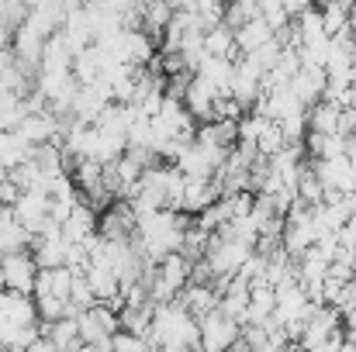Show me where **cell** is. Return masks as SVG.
<instances>
[{
    "label": "cell",
    "instance_id": "obj_1",
    "mask_svg": "<svg viewBox=\"0 0 356 352\" xmlns=\"http://www.w3.org/2000/svg\"><path fill=\"white\" fill-rule=\"evenodd\" d=\"M187 228H191V218H187V215L152 211V215H142V218L135 221V245H138V252H142L149 262H159V259L180 252Z\"/></svg>",
    "mask_w": 356,
    "mask_h": 352
},
{
    "label": "cell",
    "instance_id": "obj_2",
    "mask_svg": "<svg viewBox=\"0 0 356 352\" xmlns=\"http://www.w3.org/2000/svg\"><path fill=\"white\" fill-rule=\"evenodd\" d=\"M145 342L156 349H194L197 352V321L173 301L152 308V321L145 332Z\"/></svg>",
    "mask_w": 356,
    "mask_h": 352
},
{
    "label": "cell",
    "instance_id": "obj_3",
    "mask_svg": "<svg viewBox=\"0 0 356 352\" xmlns=\"http://www.w3.org/2000/svg\"><path fill=\"white\" fill-rule=\"evenodd\" d=\"M76 332H80V342L83 346H104V342H111L121 332L118 315L108 304H94V308H87V311L76 315Z\"/></svg>",
    "mask_w": 356,
    "mask_h": 352
},
{
    "label": "cell",
    "instance_id": "obj_4",
    "mask_svg": "<svg viewBox=\"0 0 356 352\" xmlns=\"http://www.w3.org/2000/svg\"><path fill=\"white\" fill-rule=\"evenodd\" d=\"M35 280H38V266H35L31 252H10L0 259V290L31 297Z\"/></svg>",
    "mask_w": 356,
    "mask_h": 352
},
{
    "label": "cell",
    "instance_id": "obj_5",
    "mask_svg": "<svg viewBox=\"0 0 356 352\" xmlns=\"http://www.w3.org/2000/svg\"><path fill=\"white\" fill-rule=\"evenodd\" d=\"M242 328L236 321H229L222 311L208 315L197 321V352H229L238 342Z\"/></svg>",
    "mask_w": 356,
    "mask_h": 352
},
{
    "label": "cell",
    "instance_id": "obj_6",
    "mask_svg": "<svg viewBox=\"0 0 356 352\" xmlns=\"http://www.w3.org/2000/svg\"><path fill=\"white\" fill-rule=\"evenodd\" d=\"M315 176L322 183V194H356V169L346 156L315 162Z\"/></svg>",
    "mask_w": 356,
    "mask_h": 352
},
{
    "label": "cell",
    "instance_id": "obj_7",
    "mask_svg": "<svg viewBox=\"0 0 356 352\" xmlns=\"http://www.w3.org/2000/svg\"><path fill=\"white\" fill-rule=\"evenodd\" d=\"M63 21H66V3H56V0H38V3H28V17L21 28H28L31 35H38L42 42L52 38L56 31H63Z\"/></svg>",
    "mask_w": 356,
    "mask_h": 352
},
{
    "label": "cell",
    "instance_id": "obj_8",
    "mask_svg": "<svg viewBox=\"0 0 356 352\" xmlns=\"http://www.w3.org/2000/svg\"><path fill=\"white\" fill-rule=\"evenodd\" d=\"M14 221L31 238L45 235L52 228V221H49V197L45 194H21V201L14 204Z\"/></svg>",
    "mask_w": 356,
    "mask_h": 352
},
{
    "label": "cell",
    "instance_id": "obj_9",
    "mask_svg": "<svg viewBox=\"0 0 356 352\" xmlns=\"http://www.w3.org/2000/svg\"><path fill=\"white\" fill-rule=\"evenodd\" d=\"M17 135L35 149V145H45V142H59L63 138V124L52 111H35V115H24L17 124Z\"/></svg>",
    "mask_w": 356,
    "mask_h": 352
},
{
    "label": "cell",
    "instance_id": "obj_10",
    "mask_svg": "<svg viewBox=\"0 0 356 352\" xmlns=\"http://www.w3.org/2000/svg\"><path fill=\"white\" fill-rule=\"evenodd\" d=\"M31 259H35V266L38 269H59V266H66V252H70V245H66V238L59 235V228H49L45 235H38V238H31Z\"/></svg>",
    "mask_w": 356,
    "mask_h": 352
},
{
    "label": "cell",
    "instance_id": "obj_11",
    "mask_svg": "<svg viewBox=\"0 0 356 352\" xmlns=\"http://www.w3.org/2000/svg\"><path fill=\"white\" fill-rule=\"evenodd\" d=\"M325 69H318V66H301L298 73H294V80H291V94H294V101L308 111L312 104H318L322 101V94H325Z\"/></svg>",
    "mask_w": 356,
    "mask_h": 352
},
{
    "label": "cell",
    "instance_id": "obj_12",
    "mask_svg": "<svg viewBox=\"0 0 356 352\" xmlns=\"http://www.w3.org/2000/svg\"><path fill=\"white\" fill-rule=\"evenodd\" d=\"M177 304H180L194 321H201V318H208V315L218 311V290H215V287H201V283H187V287L180 290Z\"/></svg>",
    "mask_w": 356,
    "mask_h": 352
},
{
    "label": "cell",
    "instance_id": "obj_13",
    "mask_svg": "<svg viewBox=\"0 0 356 352\" xmlns=\"http://www.w3.org/2000/svg\"><path fill=\"white\" fill-rule=\"evenodd\" d=\"M59 235L66 238V245H83L97 235V211H90L87 204H76L73 215L59 225Z\"/></svg>",
    "mask_w": 356,
    "mask_h": 352
},
{
    "label": "cell",
    "instance_id": "obj_14",
    "mask_svg": "<svg viewBox=\"0 0 356 352\" xmlns=\"http://www.w3.org/2000/svg\"><path fill=\"white\" fill-rule=\"evenodd\" d=\"M222 194H218V187H215V180L211 183H197V180H187V187H184V204H180V215H187V218H197V215H204L215 201H218Z\"/></svg>",
    "mask_w": 356,
    "mask_h": 352
},
{
    "label": "cell",
    "instance_id": "obj_15",
    "mask_svg": "<svg viewBox=\"0 0 356 352\" xmlns=\"http://www.w3.org/2000/svg\"><path fill=\"white\" fill-rule=\"evenodd\" d=\"M101 73H104V56H101L97 45H87V49H80V52L73 56V76H76L80 87L97 83Z\"/></svg>",
    "mask_w": 356,
    "mask_h": 352
},
{
    "label": "cell",
    "instance_id": "obj_16",
    "mask_svg": "<svg viewBox=\"0 0 356 352\" xmlns=\"http://www.w3.org/2000/svg\"><path fill=\"white\" fill-rule=\"evenodd\" d=\"M201 49H204V56H211V59H236V31L225 28V24H218V28L204 31Z\"/></svg>",
    "mask_w": 356,
    "mask_h": 352
},
{
    "label": "cell",
    "instance_id": "obj_17",
    "mask_svg": "<svg viewBox=\"0 0 356 352\" xmlns=\"http://www.w3.org/2000/svg\"><path fill=\"white\" fill-rule=\"evenodd\" d=\"M42 335H45L59 352H76L83 346V342H80V332H76V318H63V321L42 325Z\"/></svg>",
    "mask_w": 356,
    "mask_h": 352
},
{
    "label": "cell",
    "instance_id": "obj_18",
    "mask_svg": "<svg viewBox=\"0 0 356 352\" xmlns=\"http://www.w3.org/2000/svg\"><path fill=\"white\" fill-rule=\"evenodd\" d=\"M28 159H31V145H28L17 131H3V135H0V166L10 173V169L24 166Z\"/></svg>",
    "mask_w": 356,
    "mask_h": 352
},
{
    "label": "cell",
    "instance_id": "obj_19",
    "mask_svg": "<svg viewBox=\"0 0 356 352\" xmlns=\"http://www.w3.org/2000/svg\"><path fill=\"white\" fill-rule=\"evenodd\" d=\"M270 38H273V31L266 28V21H263V17H256V21L242 24V28L236 31V52L238 56H249V52L263 49Z\"/></svg>",
    "mask_w": 356,
    "mask_h": 352
},
{
    "label": "cell",
    "instance_id": "obj_20",
    "mask_svg": "<svg viewBox=\"0 0 356 352\" xmlns=\"http://www.w3.org/2000/svg\"><path fill=\"white\" fill-rule=\"evenodd\" d=\"M318 14H322V28H325L329 38L353 28V3H322Z\"/></svg>",
    "mask_w": 356,
    "mask_h": 352
},
{
    "label": "cell",
    "instance_id": "obj_21",
    "mask_svg": "<svg viewBox=\"0 0 356 352\" xmlns=\"http://www.w3.org/2000/svg\"><path fill=\"white\" fill-rule=\"evenodd\" d=\"M305 124H308V131H312V135H336L339 108H336V104L318 101V104H312V108L305 111Z\"/></svg>",
    "mask_w": 356,
    "mask_h": 352
},
{
    "label": "cell",
    "instance_id": "obj_22",
    "mask_svg": "<svg viewBox=\"0 0 356 352\" xmlns=\"http://www.w3.org/2000/svg\"><path fill=\"white\" fill-rule=\"evenodd\" d=\"M24 115H28V111H24V97L0 90V135H3V131H17V124H21Z\"/></svg>",
    "mask_w": 356,
    "mask_h": 352
},
{
    "label": "cell",
    "instance_id": "obj_23",
    "mask_svg": "<svg viewBox=\"0 0 356 352\" xmlns=\"http://www.w3.org/2000/svg\"><path fill=\"white\" fill-rule=\"evenodd\" d=\"M256 17H259V3H252V0H238V3L225 7V28H232V31H238L242 24H249Z\"/></svg>",
    "mask_w": 356,
    "mask_h": 352
},
{
    "label": "cell",
    "instance_id": "obj_24",
    "mask_svg": "<svg viewBox=\"0 0 356 352\" xmlns=\"http://www.w3.org/2000/svg\"><path fill=\"white\" fill-rule=\"evenodd\" d=\"M259 17L266 21V28H270L273 35H277V31H280V28H284V24L291 21L280 0H263V3H259Z\"/></svg>",
    "mask_w": 356,
    "mask_h": 352
},
{
    "label": "cell",
    "instance_id": "obj_25",
    "mask_svg": "<svg viewBox=\"0 0 356 352\" xmlns=\"http://www.w3.org/2000/svg\"><path fill=\"white\" fill-rule=\"evenodd\" d=\"M111 352H152V346L142 339V335H128V332H118L111 339Z\"/></svg>",
    "mask_w": 356,
    "mask_h": 352
},
{
    "label": "cell",
    "instance_id": "obj_26",
    "mask_svg": "<svg viewBox=\"0 0 356 352\" xmlns=\"http://www.w3.org/2000/svg\"><path fill=\"white\" fill-rule=\"evenodd\" d=\"M339 318L346 315V311H356V280H350V283H343V290L336 294V301L329 304Z\"/></svg>",
    "mask_w": 356,
    "mask_h": 352
},
{
    "label": "cell",
    "instance_id": "obj_27",
    "mask_svg": "<svg viewBox=\"0 0 356 352\" xmlns=\"http://www.w3.org/2000/svg\"><path fill=\"white\" fill-rule=\"evenodd\" d=\"M21 201V190L10 183V180H3L0 183V208H7V211H14V204Z\"/></svg>",
    "mask_w": 356,
    "mask_h": 352
},
{
    "label": "cell",
    "instance_id": "obj_28",
    "mask_svg": "<svg viewBox=\"0 0 356 352\" xmlns=\"http://www.w3.org/2000/svg\"><path fill=\"white\" fill-rule=\"evenodd\" d=\"M24 352H59V349H56V346H52V342H49L45 335H42L38 342H31V346H28V349H24Z\"/></svg>",
    "mask_w": 356,
    "mask_h": 352
},
{
    "label": "cell",
    "instance_id": "obj_29",
    "mask_svg": "<svg viewBox=\"0 0 356 352\" xmlns=\"http://www.w3.org/2000/svg\"><path fill=\"white\" fill-rule=\"evenodd\" d=\"M76 352H111V342H104V346H80Z\"/></svg>",
    "mask_w": 356,
    "mask_h": 352
},
{
    "label": "cell",
    "instance_id": "obj_30",
    "mask_svg": "<svg viewBox=\"0 0 356 352\" xmlns=\"http://www.w3.org/2000/svg\"><path fill=\"white\" fill-rule=\"evenodd\" d=\"M156 352H194V349H156Z\"/></svg>",
    "mask_w": 356,
    "mask_h": 352
},
{
    "label": "cell",
    "instance_id": "obj_31",
    "mask_svg": "<svg viewBox=\"0 0 356 352\" xmlns=\"http://www.w3.org/2000/svg\"><path fill=\"white\" fill-rule=\"evenodd\" d=\"M3 180H7V169H3V166H0V183H3Z\"/></svg>",
    "mask_w": 356,
    "mask_h": 352
},
{
    "label": "cell",
    "instance_id": "obj_32",
    "mask_svg": "<svg viewBox=\"0 0 356 352\" xmlns=\"http://www.w3.org/2000/svg\"><path fill=\"white\" fill-rule=\"evenodd\" d=\"M353 83H356V66H353Z\"/></svg>",
    "mask_w": 356,
    "mask_h": 352
},
{
    "label": "cell",
    "instance_id": "obj_33",
    "mask_svg": "<svg viewBox=\"0 0 356 352\" xmlns=\"http://www.w3.org/2000/svg\"><path fill=\"white\" fill-rule=\"evenodd\" d=\"M0 352H3V339H0Z\"/></svg>",
    "mask_w": 356,
    "mask_h": 352
}]
</instances>
